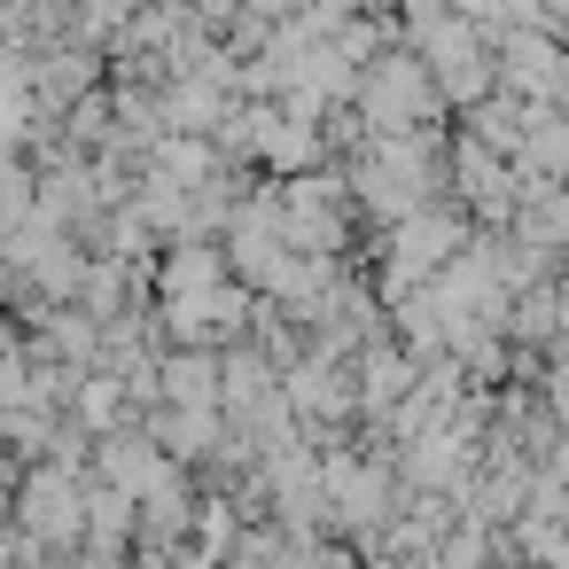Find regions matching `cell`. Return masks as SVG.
I'll list each match as a JSON object with an SVG mask.
<instances>
[{
  "mask_svg": "<svg viewBox=\"0 0 569 569\" xmlns=\"http://www.w3.org/2000/svg\"><path fill=\"white\" fill-rule=\"evenodd\" d=\"M351 110H359L375 133H437L445 94H437V79H429V63H421L413 48H382V56L359 71Z\"/></svg>",
  "mask_w": 569,
  "mask_h": 569,
  "instance_id": "obj_1",
  "label": "cell"
},
{
  "mask_svg": "<svg viewBox=\"0 0 569 569\" xmlns=\"http://www.w3.org/2000/svg\"><path fill=\"white\" fill-rule=\"evenodd\" d=\"M499 94L530 102V110H561L569 102V48L546 32H499Z\"/></svg>",
  "mask_w": 569,
  "mask_h": 569,
  "instance_id": "obj_2",
  "label": "cell"
},
{
  "mask_svg": "<svg viewBox=\"0 0 569 569\" xmlns=\"http://www.w3.org/2000/svg\"><path fill=\"white\" fill-rule=\"evenodd\" d=\"M17 522H24L40 546H71V538L87 530V476L40 460V468L24 476V491H17Z\"/></svg>",
  "mask_w": 569,
  "mask_h": 569,
  "instance_id": "obj_3",
  "label": "cell"
},
{
  "mask_svg": "<svg viewBox=\"0 0 569 569\" xmlns=\"http://www.w3.org/2000/svg\"><path fill=\"white\" fill-rule=\"evenodd\" d=\"M351 382H359V421H390V413L413 398V382H421V359H413L398 336H375V343L351 359Z\"/></svg>",
  "mask_w": 569,
  "mask_h": 569,
  "instance_id": "obj_4",
  "label": "cell"
},
{
  "mask_svg": "<svg viewBox=\"0 0 569 569\" xmlns=\"http://www.w3.org/2000/svg\"><path fill=\"white\" fill-rule=\"evenodd\" d=\"M234 281V258L227 242H172L157 258V305H188V297H211Z\"/></svg>",
  "mask_w": 569,
  "mask_h": 569,
  "instance_id": "obj_5",
  "label": "cell"
},
{
  "mask_svg": "<svg viewBox=\"0 0 569 569\" xmlns=\"http://www.w3.org/2000/svg\"><path fill=\"white\" fill-rule=\"evenodd\" d=\"M141 429H149V437L164 445V460H180V468H188V460H211V452L227 445V413H219V406H157Z\"/></svg>",
  "mask_w": 569,
  "mask_h": 569,
  "instance_id": "obj_6",
  "label": "cell"
},
{
  "mask_svg": "<svg viewBox=\"0 0 569 569\" xmlns=\"http://www.w3.org/2000/svg\"><path fill=\"white\" fill-rule=\"evenodd\" d=\"M87 437H110V429H133V390H126V375H110V367H94L87 382H79V398L63 406Z\"/></svg>",
  "mask_w": 569,
  "mask_h": 569,
  "instance_id": "obj_7",
  "label": "cell"
},
{
  "mask_svg": "<svg viewBox=\"0 0 569 569\" xmlns=\"http://www.w3.org/2000/svg\"><path fill=\"white\" fill-rule=\"evenodd\" d=\"M219 390H227V359L219 351H164V406H219Z\"/></svg>",
  "mask_w": 569,
  "mask_h": 569,
  "instance_id": "obj_8",
  "label": "cell"
},
{
  "mask_svg": "<svg viewBox=\"0 0 569 569\" xmlns=\"http://www.w3.org/2000/svg\"><path fill=\"white\" fill-rule=\"evenodd\" d=\"M188 515H196V491H188V476H180V468H164V476L141 491V530H149V538H180V530H188Z\"/></svg>",
  "mask_w": 569,
  "mask_h": 569,
  "instance_id": "obj_9",
  "label": "cell"
},
{
  "mask_svg": "<svg viewBox=\"0 0 569 569\" xmlns=\"http://www.w3.org/2000/svg\"><path fill=\"white\" fill-rule=\"evenodd\" d=\"M32 211H40V172H32L24 157L0 149V234H17Z\"/></svg>",
  "mask_w": 569,
  "mask_h": 569,
  "instance_id": "obj_10",
  "label": "cell"
}]
</instances>
